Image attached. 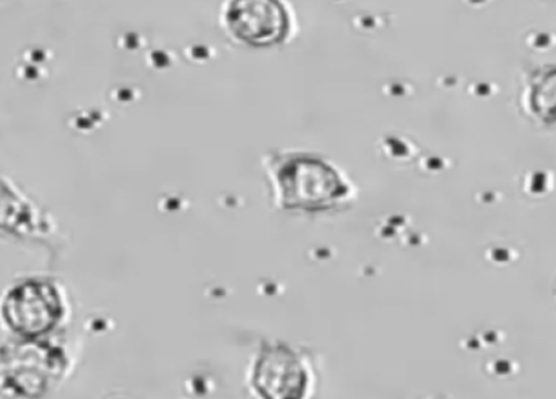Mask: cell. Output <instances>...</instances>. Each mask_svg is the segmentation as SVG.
<instances>
[{"mask_svg":"<svg viewBox=\"0 0 556 399\" xmlns=\"http://www.w3.org/2000/svg\"><path fill=\"white\" fill-rule=\"evenodd\" d=\"M531 106L544 123H556V68L545 72L532 85Z\"/></svg>","mask_w":556,"mask_h":399,"instance_id":"cell-4","label":"cell"},{"mask_svg":"<svg viewBox=\"0 0 556 399\" xmlns=\"http://www.w3.org/2000/svg\"><path fill=\"white\" fill-rule=\"evenodd\" d=\"M228 23L235 35L257 46L281 41L288 31L287 12L276 2L231 3Z\"/></svg>","mask_w":556,"mask_h":399,"instance_id":"cell-3","label":"cell"},{"mask_svg":"<svg viewBox=\"0 0 556 399\" xmlns=\"http://www.w3.org/2000/svg\"><path fill=\"white\" fill-rule=\"evenodd\" d=\"M285 203L300 208H320L345 194L339 176L316 159L298 158L280 172Z\"/></svg>","mask_w":556,"mask_h":399,"instance_id":"cell-1","label":"cell"},{"mask_svg":"<svg viewBox=\"0 0 556 399\" xmlns=\"http://www.w3.org/2000/svg\"><path fill=\"white\" fill-rule=\"evenodd\" d=\"M306 369L291 349L264 348L253 374V387L263 399H303Z\"/></svg>","mask_w":556,"mask_h":399,"instance_id":"cell-2","label":"cell"}]
</instances>
